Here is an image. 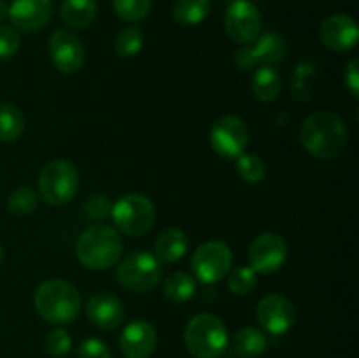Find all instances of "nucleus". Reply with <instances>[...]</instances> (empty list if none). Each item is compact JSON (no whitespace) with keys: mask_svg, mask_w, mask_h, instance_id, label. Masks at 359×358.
Masks as SVG:
<instances>
[{"mask_svg":"<svg viewBox=\"0 0 359 358\" xmlns=\"http://www.w3.org/2000/svg\"><path fill=\"white\" fill-rule=\"evenodd\" d=\"M305 150L319 160H333L347 146V128L335 112L318 111L309 116L300 128Z\"/></svg>","mask_w":359,"mask_h":358,"instance_id":"nucleus-1","label":"nucleus"},{"mask_svg":"<svg viewBox=\"0 0 359 358\" xmlns=\"http://www.w3.org/2000/svg\"><path fill=\"white\" fill-rule=\"evenodd\" d=\"M34 305L44 321L69 325L79 316L81 295L69 281L48 279L35 290Z\"/></svg>","mask_w":359,"mask_h":358,"instance_id":"nucleus-2","label":"nucleus"},{"mask_svg":"<svg viewBox=\"0 0 359 358\" xmlns=\"http://www.w3.org/2000/svg\"><path fill=\"white\" fill-rule=\"evenodd\" d=\"M76 253L86 269L105 270L116 265L121 258V235L109 225H91L77 239Z\"/></svg>","mask_w":359,"mask_h":358,"instance_id":"nucleus-3","label":"nucleus"},{"mask_svg":"<svg viewBox=\"0 0 359 358\" xmlns=\"http://www.w3.org/2000/svg\"><path fill=\"white\" fill-rule=\"evenodd\" d=\"M184 344L195 358H219L228 346L223 319L210 312L193 316L184 329Z\"/></svg>","mask_w":359,"mask_h":358,"instance_id":"nucleus-4","label":"nucleus"},{"mask_svg":"<svg viewBox=\"0 0 359 358\" xmlns=\"http://www.w3.org/2000/svg\"><path fill=\"white\" fill-rule=\"evenodd\" d=\"M116 228L128 237H140L153 228L156 220L154 204L140 193H128L111 207Z\"/></svg>","mask_w":359,"mask_h":358,"instance_id":"nucleus-5","label":"nucleus"},{"mask_svg":"<svg viewBox=\"0 0 359 358\" xmlns=\"http://www.w3.org/2000/svg\"><path fill=\"white\" fill-rule=\"evenodd\" d=\"M79 190V172L69 160H53L39 175V193L51 206H63Z\"/></svg>","mask_w":359,"mask_h":358,"instance_id":"nucleus-6","label":"nucleus"},{"mask_svg":"<svg viewBox=\"0 0 359 358\" xmlns=\"http://www.w3.org/2000/svg\"><path fill=\"white\" fill-rule=\"evenodd\" d=\"M116 277L123 288L135 293L154 290L161 281V265L156 256L146 251H137L121 260L116 269Z\"/></svg>","mask_w":359,"mask_h":358,"instance_id":"nucleus-7","label":"nucleus"},{"mask_svg":"<svg viewBox=\"0 0 359 358\" xmlns=\"http://www.w3.org/2000/svg\"><path fill=\"white\" fill-rule=\"evenodd\" d=\"M233 262L230 246L221 241H207L191 256V272L198 281L214 284L228 276Z\"/></svg>","mask_w":359,"mask_h":358,"instance_id":"nucleus-8","label":"nucleus"},{"mask_svg":"<svg viewBox=\"0 0 359 358\" xmlns=\"http://www.w3.org/2000/svg\"><path fill=\"white\" fill-rule=\"evenodd\" d=\"M284 55H286V42H284L283 35L277 32H265V34L258 35L251 44L238 48L233 53V62L241 70H249L258 63L277 65L283 62Z\"/></svg>","mask_w":359,"mask_h":358,"instance_id":"nucleus-9","label":"nucleus"},{"mask_svg":"<svg viewBox=\"0 0 359 358\" xmlns=\"http://www.w3.org/2000/svg\"><path fill=\"white\" fill-rule=\"evenodd\" d=\"M228 37L238 44H251L262 32V14L251 0H233L224 14Z\"/></svg>","mask_w":359,"mask_h":358,"instance_id":"nucleus-10","label":"nucleus"},{"mask_svg":"<svg viewBox=\"0 0 359 358\" xmlns=\"http://www.w3.org/2000/svg\"><path fill=\"white\" fill-rule=\"evenodd\" d=\"M212 150L223 158H238L249 144L248 125L237 116H221L210 130Z\"/></svg>","mask_w":359,"mask_h":358,"instance_id":"nucleus-11","label":"nucleus"},{"mask_svg":"<svg viewBox=\"0 0 359 358\" xmlns=\"http://www.w3.org/2000/svg\"><path fill=\"white\" fill-rule=\"evenodd\" d=\"M249 267L256 274H273L287 258V244L279 234H262L252 241L248 253Z\"/></svg>","mask_w":359,"mask_h":358,"instance_id":"nucleus-12","label":"nucleus"},{"mask_svg":"<svg viewBox=\"0 0 359 358\" xmlns=\"http://www.w3.org/2000/svg\"><path fill=\"white\" fill-rule=\"evenodd\" d=\"M49 56L58 72L76 74L83 69L86 51L74 32L60 28L49 39Z\"/></svg>","mask_w":359,"mask_h":358,"instance_id":"nucleus-13","label":"nucleus"},{"mask_svg":"<svg viewBox=\"0 0 359 358\" xmlns=\"http://www.w3.org/2000/svg\"><path fill=\"white\" fill-rule=\"evenodd\" d=\"M297 312L290 298L284 295L270 293L259 300L256 307V319L265 332L272 336H283L293 326Z\"/></svg>","mask_w":359,"mask_h":358,"instance_id":"nucleus-14","label":"nucleus"},{"mask_svg":"<svg viewBox=\"0 0 359 358\" xmlns=\"http://www.w3.org/2000/svg\"><path fill=\"white\" fill-rule=\"evenodd\" d=\"M319 39L328 49L346 53L358 44L359 28L356 20L349 14H333L319 27Z\"/></svg>","mask_w":359,"mask_h":358,"instance_id":"nucleus-15","label":"nucleus"},{"mask_svg":"<svg viewBox=\"0 0 359 358\" xmlns=\"http://www.w3.org/2000/svg\"><path fill=\"white\" fill-rule=\"evenodd\" d=\"M53 16L51 0H13L9 6V20L16 30L32 32L42 30Z\"/></svg>","mask_w":359,"mask_h":358,"instance_id":"nucleus-16","label":"nucleus"},{"mask_svg":"<svg viewBox=\"0 0 359 358\" xmlns=\"http://www.w3.org/2000/svg\"><path fill=\"white\" fill-rule=\"evenodd\" d=\"M156 330L151 323L137 319L126 325L119 336V350L126 358H147L156 347Z\"/></svg>","mask_w":359,"mask_h":358,"instance_id":"nucleus-17","label":"nucleus"},{"mask_svg":"<svg viewBox=\"0 0 359 358\" xmlns=\"http://www.w3.org/2000/svg\"><path fill=\"white\" fill-rule=\"evenodd\" d=\"M86 316L98 329H118L125 319V305L116 295L109 291H98L88 298Z\"/></svg>","mask_w":359,"mask_h":358,"instance_id":"nucleus-18","label":"nucleus"},{"mask_svg":"<svg viewBox=\"0 0 359 358\" xmlns=\"http://www.w3.org/2000/svg\"><path fill=\"white\" fill-rule=\"evenodd\" d=\"M188 251V237L179 228H167L154 241V256L160 263H175Z\"/></svg>","mask_w":359,"mask_h":358,"instance_id":"nucleus-19","label":"nucleus"},{"mask_svg":"<svg viewBox=\"0 0 359 358\" xmlns=\"http://www.w3.org/2000/svg\"><path fill=\"white\" fill-rule=\"evenodd\" d=\"M269 346L266 336L258 329L245 326L238 330L231 340V351L241 358H256L263 353Z\"/></svg>","mask_w":359,"mask_h":358,"instance_id":"nucleus-20","label":"nucleus"},{"mask_svg":"<svg viewBox=\"0 0 359 358\" xmlns=\"http://www.w3.org/2000/svg\"><path fill=\"white\" fill-rule=\"evenodd\" d=\"M251 88L258 100L272 102L280 95L283 79H280V74L272 65H263L252 76Z\"/></svg>","mask_w":359,"mask_h":358,"instance_id":"nucleus-21","label":"nucleus"},{"mask_svg":"<svg viewBox=\"0 0 359 358\" xmlns=\"http://www.w3.org/2000/svg\"><path fill=\"white\" fill-rule=\"evenodd\" d=\"M62 20L70 28H86L93 23L97 16V2L95 0H63Z\"/></svg>","mask_w":359,"mask_h":358,"instance_id":"nucleus-22","label":"nucleus"},{"mask_svg":"<svg viewBox=\"0 0 359 358\" xmlns=\"http://www.w3.org/2000/svg\"><path fill=\"white\" fill-rule=\"evenodd\" d=\"M210 0H175L172 6V16L184 27H193L205 20L210 14Z\"/></svg>","mask_w":359,"mask_h":358,"instance_id":"nucleus-23","label":"nucleus"},{"mask_svg":"<svg viewBox=\"0 0 359 358\" xmlns=\"http://www.w3.org/2000/svg\"><path fill=\"white\" fill-rule=\"evenodd\" d=\"M25 130V118L16 105L0 102V140L13 142L20 139Z\"/></svg>","mask_w":359,"mask_h":358,"instance_id":"nucleus-24","label":"nucleus"},{"mask_svg":"<svg viewBox=\"0 0 359 358\" xmlns=\"http://www.w3.org/2000/svg\"><path fill=\"white\" fill-rule=\"evenodd\" d=\"M196 283L189 274L186 272H174L165 279L163 283V295L170 302L182 304L188 302L195 295Z\"/></svg>","mask_w":359,"mask_h":358,"instance_id":"nucleus-25","label":"nucleus"},{"mask_svg":"<svg viewBox=\"0 0 359 358\" xmlns=\"http://www.w3.org/2000/svg\"><path fill=\"white\" fill-rule=\"evenodd\" d=\"M318 86V69L311 63H300L293 74L291 91L298 100H311Z\"/></svg>","mask_w":359,"mask_h":358,"instance_id":"nucleus-26","label":"nucleus"},{"mask_svg":"<svg viewBox=\"0 0 359 358\" xmlns=\"http://www.w3.org/2000/svg\"><path fill=\"white\" fill-rule=\"evenodd\" d=\"M142 46L144 34L139 27H135V25L119 30L114 39L116 53H118L119 56H123V58H132V56L139 55Z\"/></svg>","mask_w":359,"mask_h":358,"instance_id":"nucleus-27","label":"nucleus"},{"mask_svg":"<svg viewBox=\"0 0 359 358\" xmlns=\"http://www.w3.org/2000/svg\"><path fill=\"white\" fill-rule=\"evenodd\" d=\"M153 0H112L116 14L128 23H139L149 14Z\"/></svg>","mask_w":359,"mask_h":358,"instance_id":"nucleus-28","label":"nucleus"},{"mask_svg":"<svg viewBox=\"0 0 359 358\" xmlns=\"http://www.w3.org/2000/svg\"><path fill=\"white\" fill-rule=\"evenodd\" d=\"M37 193L28 186H21L16 188L7 199V209L14 214V216H27L37 209Z\"/></svg>","mask_w":359,"mask_h":358,"instance_id":"nucleus-29","label":"nucleus"},{"mask_svg":"<svg viewBox=\"0 0 359 358\" xmlns=\"http://www.w3.org/2000/svg\"><path fill=\"white\" fill-rule=\"evenodd\" d=\"M237 174L244 179L245 183H259L265 179L266 167L265 161L259 157L251 153H242L237 158Z\"/></svg>","mask_w":359,"mask_h":358,"instance_id":"nucleus-30","label":"nucleus"},{"mask_svg":"<svg viewBox=\"0 0 359 358\" xmlns=\"http://www.w3.org/2000/svg\"><path fill=\"white\" fill-rule=\"evenodd\" d=\"M256 286V272L251 267H237L228 276V288L233 295H248Z\"/></svg>","mask_w":359,"mask_h":358,"instance_id":"nucleus-31","label":"nucleus"},{"mask_svg":"<svg viewBox=\"0 0 359 358\" xmlns=\"http://www.w3.org/2000/svg\"><path fill=\"white\" fill-rule=\"evenodd\" d=\"M44 347L46 353L51 354V357H67V354L70 353V350H72V337H70V333L67 332V330L56 329L46 336Z\"/></svg>","mask_w":359,"mask_h":358,"instance_id":"nucleus-32","label":"nucleus"},{"mask_svg":"<svg viewBox=\"0 0 359 358\" xmlns=\"http://www.w3.org/2000/svg\"><path fill=\"white\" fill-rule=\"evenodd\" d=\"M20 34L14 27L2 25L0 27V60L13 58L20 49Z\"/></svg>","mask_w":359,"mask_h":358,"instance_id":"nucleus-33","label":"nucleus"},{"mask_svg":"<svg viewBox=\"0 0 359 358\" xmlns=\"http://www.w3.org/2000/svg\"><path fill=\"white\" fill-rule=\"evenodd\" d=\"M77 358H111V350L102 339L88 337L81 343L79 350H77Z\"/></svg>","mask_w":359,"mask_h":358,"instance_id":"nucleus-34","label":"nucleus"},{"mask_svg":"<svg viewBox=\"0 0 359 358\" xmlns=\"http://www.w3.org/2000/svg\"><path fill=\"white\" fill-rule=\"evenodd\" d=\"M84 211L93 220H104L111 211V204L104 195H93L84 202Z\"/></svg>","mask_w":359,"mask_h":358,"instance_id":"nucleus-35","label":"nucleus"},{"mask_svg":"<svg viewBox=\"0 0 359 358\" xmlns=\"http://www.w3.org/2000/svg\"><path fill=\"white\" fill-rule=\"evenodd\" d=\"M344 79H346L351 95L353 97H359V60H353V62L347 63Z\"/></svg>","mask_w":359,"mask_h":358,"instance_id":"nucleus-36","label":"nucleus"},{"mask_svg":"<svg viewBox=\"0 0 359 358\" xmlns=\"http://www.w3.org/2000/svg\"><path fill=\"white\" fill-rule=\"evenodd\" d=\"M9 18V4L6 0H0V23Z\"/></svg>","mask_w":359,"mask_h":358,"instance_id":"nucleus-37","label":"nucleus"},{"mask_svg":"<svg viewBox=\"0 0 359 358\" xmlns=\"http://www.w3.org/2000/svg\"><path fill=\"white\" fill-rule=\"evenodd\" d=\"M4 260V251H2V246H0V263H2Z\"/></svg>","mask_w":359,"mask_h":358,"instance_id":"nucleus-38","label":"nucleus"}]
</instances>
